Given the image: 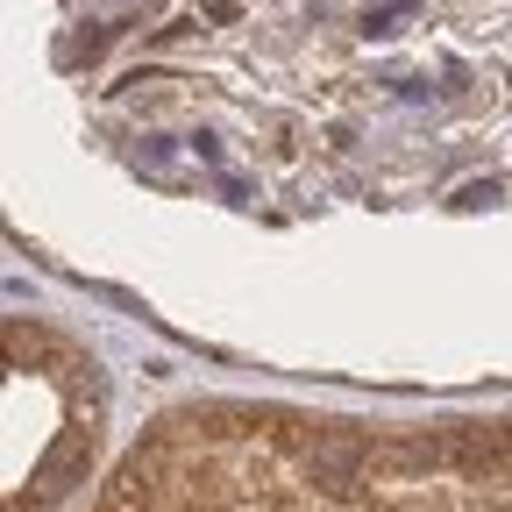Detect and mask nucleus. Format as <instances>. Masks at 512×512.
Listing matches in <instances>:
<instances>
[{
    "mask_svg": "<svg viewBox=\"0 0 512 512\" xmlns=\"http://www.w3.org/2000/svg\"><path fill=\"white\" fill-rule=\"evenodd\" d=\"M399 15H413V0H384V8L370 15V36H384V29H392Z\"/></svg>",
    "mask_w": 512,
    "mask_h": 512,
    "instance_id": "2",
    "label": "nucleus"
},
{
    "mask_svg": "<svg viewBox=\"0 0 512 512\" xmlns=\"http://www.w3.org/2000/svg\"><path fill=\"white\" fill-rule=\"evenodd\" d=\"M491 200H498V185L484 178V185H463V200H456V207H491Z\"/></svg>",
    "mask_w": 512,
    "mask_h": 512,
    "instance_id": "3",
    "label": "nucleus"
},
{
    "mask_svg": "<svg viewBox=\"0 0 512 512\" xmlns=\"http://www.w3.org/2000/svg\"><path fill=\"white\" fill-rule=\"evenodd\" d=\"M370 463H377V448L356 427H313V441H306V470L320 491H349Z\"/></svg>",
    "mask_w": 512,
    "mask_h": 512,
    "instance_id": "1",
    "label": "nucleus"
},
{
    "mask_svg": "<svg viewBox=\"0 0 512 512\" xmlns=\"http://www.w3.org/2000/svg\"><path fill=\"white\" fill-rule=\"evenodd\" d=\"M370 512H384V505H370Z\"/></svg>",
    "mask_w": 512,
    "mask_h": 512,
    "instance_id": "4",
    "label": "nucleus"
}]
</instances>
